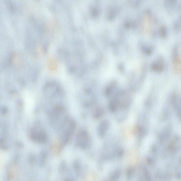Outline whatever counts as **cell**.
Here are the masks:
<instances>
[{"label":"cell","instance_id":"cell-1","mask_svg":"<svg viewBox=\"0 0 181 181\" xmlns=\"http://www.w3.org/2000/svg\"><path fill=\"white\" fill-rule=\"evenodd\" d=\"M77 142L80 147L85 149L89 147L90 142L89 134L84 130H81L78 134Z\"/></svg>","mask_w":181,"mask_h":181},{"label":"cell","instance_id":"cell-2","mask_svg":"<svg viewBox=\"0 0 181 181\" xmlns=\"http://www.w3.org/2000/svg\"><path fill=\"white\" fill-rule=\"evenodd\" d=\"M109 124L106 120H104L100 123L97 128L98 136L101 138H103L105 136L109 128Z\"/></svg>","mask_w":181,"mask_h":181},{"label":"cell","instance_id":"cell-3","mask_svg":"<svg viewBox=\"0 0 181 181\" xmlns=\"http://www.w3.org/2000/svg\"><path fill=\"white\" fill-rule=\"evenodd\" d=\"M104 111L102 108H97L94 111L93 116L94 119L99 120L103 116Z\"/></svg>","mask_w":181,"mask_h":181},{"label":"cell","instance_id":"cell-4","mask_svg":"<svg viewBox=\"0 0 181 181\" xmlns=\"http://www.w3.org/2000/svg\"><path fill=\"white\" fill-rule=\"evenodd\" d=\"M135 131L136 134L140 138H142L145 135V130L142 126L138 125L136 127Z\"/></svg>","mask_w":181,"mask_h":181},{"label":"cell","instance_id":"cell-5","mask_svg":"<svg viewBox=\"0 0 181 181\" xmlns=\"http://www.w3.org/2000/svg\"><path fill=\"white\" fill-rule=\"evenodd\" d=\"M152 68L155 72H161L163 70V65L160 62H155L152 65Z\"/></svg>","mask_w":181,"mask_h":181},{"label":"cell","instance_id":"cell-6","mask_svg":"<svg viewBox=\"0 0 181 181\" xmlns=\"http://www.w3.org/2000/svg\"><path fill=\"white\" fill-rule=\"evenodd\" d=\"M136 171L135 168L134 167L130 166L128 167L126 171V174L127 177L129 179L132 178L135 175Z\"/></svg>","mask_w":181,"mask_h":181},{"label":"cell","instance_id":"cell-7","mask_svg":"<svg viewBox=\"0 0 181 181\" xmlns=\"http://www.w3.org/2000/svg\"><path fill=\"white\" fill-rule=\"evenodd\" d=\"M120 175V170L117 169L113 172L111 176V179L112 180H116L119 178Z\"/></svg>","mask_w":181,"mask_h":181},{"label":"cell","instance_id":"cell-8","mask_svg":"<svg viewBox=\"0 0 181 181\" xmlns=\"http://www.w3.org/2000/svg\"><path fill=\"white\" fill-rule=\"evenodd\" d=\"M118 103L116 101L111 102L109 105V109L111 112H115L118 110Z\"/></svg>","mask_w":181,"mask_h":181},{"label":"cell","instance_id":"cell-9","mask_svg":"<svg viewBox=\"0 0 181 181\" xmlns=\"http://www.w3.org/2000/svg\"><path fill=\"white\" fill-rule=\"evenodd\" d=\"M143 176L145 179L147 180H151V175L150 172L147 169L144 168L143 170Z\"/></svg>","mask_w":181,"mask_h":181},{"label":"cell","instance_id":"cell-10","mask_svg":"<svg viewBox=\"0 0 181 181\" xmlns=\"http://www.w3.org/2000/svg\"><path fill=\"white\" fill-rule=\"evenodd\" d=\"M160 34L162 37L165 38L166 37L167 33L165 29L164 28H161L160 31Z\"/></svg>","mask_w":181,"mask_h":181},{"label":"cell","instance_id":"cell-11","mask_svg":"<svg viewBox=\"0 0 181 181\" xmlns=\"http://www.w3.org/2000/svg\"><path fill=\"white\" fill-rule=\"evenodd\" d=\"M123 154V151L122 150L120 149L117 153V155H118V156H119V157L122 156Z\"/></svg>","mask_w":181,"mask_h":181}]
</instances>
